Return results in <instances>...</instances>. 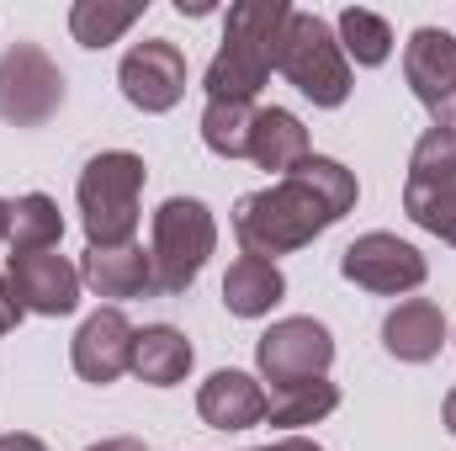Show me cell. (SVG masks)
<instances>
[{"mask_svg":"<svg viewBox=\"0 0 456 451\" xmlns=\"http://www.w3.org/2000/svg\"><path fill=\"white\" fill-rule=\"evenodd\" d=\"M281 292H287V282H281L276 260L239 255V260L228 266V276H224V308L228 314H239V319H260V314H271V308L281 303Z\"/></svg>","mask_w":456,"mask_h":451,"instance_id":"cell-18","label":"cell"},{"mask_svg":"<svg viewBox=\"0 0 456 451\" xmlns=\"http://www.w3.org/2000/svg\"><path fill=\"white\" fill-rule=\"evenodd\" d=\"M403 213L419 228H430L436 239L456 244V186H436V192H403Z\"/></svg>","mask_w":456,"mask_h":451,"instance_id":"cell-25","label":"cell"},{"mask_svg":"<svg viewBox=\"0 0 456 451\" xmlns=\"http://www.w3.org/2000/svg\"><path fill=\"white\" fill-rule=\"evenodd\" d=\"M0 239H5V202H0Z\"/></svg>","mask_w":456,"mask_h":451,"instance_id":"cell-31","label":"cell"},{"mask_svg":"<svg viewBox=\"0 0 456 451\" xmlns=\"http://www.w3.org/2000/svg\"><path fill=\"white\" fill-rule=\"evenodd\" d=\"M80 282L96 292V298H143L154 287V260L143 244H117V250H86V266H80Z\"/></svg>","mask_w":456,"mask_h":451,"instance_id":"cell-14","label":"cell"},{"mask_svg":"<svg viewBox=\"0 0 456 451\" xmlns=\"http://www.w3.org/2000/svg\"><path fill=\"white\" fill-rule=\"evenodd\" d=\"M5 287H11V298L21 303V314L64 319V314H75V303H80V266H69L59 250L11 255Z\"/></svg>","mask_w":456,"mask_h":451,"instance_id":"cell-9","label":"cell"},{"mask_svg":"<svg viewBox=\"0 0 456 451\" xmlns=\"http://www.w3.org/2000/svg\"><path fill=\"white\" fill-rule=\"evenodd\" d=\"M340 48L355 59V64L377 70V64L393 53V27H387L377 11H361V5H350V11H340Z\"/></svg>","mask_w":456,"mask_h":451,"instance_id":"cell-24","label":"cell"},{"mask_svg":"<svg viewBox=\"0 0 456 451\" xmlns=\"http://www.w3.org/2000/svg\"><path fill=\"white\" fill-rule=\"evenodd\" d=\"M213 244H218L213 213H208L197 197H170V202L154 213V244H149L154 287H149V292H154V298H181V292L202 276Z\"/></svg>","mask_w":456,"mask_h":451,"instance_id":"cell-5","label":"cell"},{"mask_svg":"<svg viewBox=\"0 0 456 451\" xmlns=\"http://www.w3.org/2000/svg\"><path fill=\"white\" fill-rule=\"evenodd\" d=\"M249 160L260 170H276V176H292L303 160H308V127L287 107H265L255 112V133H249Z\"/></svg>","mask_w":456,"mask_h":451,"instance_id":"cell-16","label":"cell"},{"mask_svg":"<svg viewBox=\"0 0 456 451\" xmlns=\"http://www.w3.org/2000/svg\"><path fill=\"white\" fill-rule=\"evenodd\" d=\"M64 107V75L37 43H11L0 59V117L11 127H43Z\"/></svg>","mask_w":456,"mask_h":451,"instance_id":"cell-6","label":"cell"},{"mask_svg":"<svg viewBox=\"0 0 456 451\" xmlns=\"http://www.w3.org/2000/svg\"><path fill=\"white\" fill-rule=\"evenodd\" d=\"M143 16V5H117V0H75L69 11V32L80 48H107L117 43L133 21Z\"/></svg>","mask_w":456,"mask_h":451,"instance_id":"cell-21","label":"cell"},{"mask_svg":"<svg viewBox=\"0 0 456 451\" xmlns=\"http://www.w3.org/2000/svg\"><path fill=\"white\" fill-rule=\"evenodd\" d=\"M64 239V218L59 202L43 192H27L16 202H5V244L11 255H32V250H53Z\"/></svg>","mask_w":456,"mask_h":451,"instance_id":"cell-19","label":"cell"},{"mask_svg":"<svg viewBox=\"0 0 456 451\" xmlns=\"http://www.w3.org/2000/svg\"><path fill=\"white\" fill-rule=\"evenodd\" d=\"M292 5L287 0H239L224 21V48L208 64V102H255L260 86L276 70V48H281V27H287Z\"/></svg>","mask_w":456,"mask_h":451,"instance_id":"cell-2","label":"cell"},{"mask_svg":"<svg viewBox=\"0 0 456 451\" xmlns=\"http://www.w3.org/2000/svg\"><path fill=\"white\" fill-rule=\"evenodd\" d=\"M403 75L436 127H456V37L441 27H419L403 48Z\"/></svg>","mask_w":456,"mask_h":451,"instance_id":"cell-10","label":"cell"},{"mask_svg":"<svg viewBox=\"0 0 456 451\" xmlns=\"http://www.w3.org/2000/svg\"><path fill=\"white\" fill-rule=\"evenodd\" d=\"M127 372L149 388H175L191 372V340L170 324H149L133 335V366Z\"/></svg>","mask_w":456,"mask_h":451,"instance_id":"cell-17","label":"cell"},{"mask_svg":"<svg viewBox=\"0 0 456 451\" xmlns=\"http://www.w3.org/2000/svg\"><path fill=\"white\" fill-rule=\"evenodd\" d=\"M446 430H452V436H456V388H452V393H446Z\"/></svg>","mask_w":456,"mask_h":451,"instance_id":"cell-30","label":"cell"},{"mask_svg":"<svg viewBox=\"0 0 456 451\" xmlns=\"http://www.w3.org/2000/svg\"><path fill=\"white\" fill-rule=\"evenodd\" d=\"M355 208V176L340 160L308 154L292 176H281L265 192L239 197L233 208V234L244 244V255L255 260H276L303 250L308 239H319L324 228H335Z\"/></svg>","mask_w":456,"mask_h":451,"instance_id":"cell-1","label":"cell"},{"mask_svg":"<svg viewBox=\"0 0 456 451\" xmlns=\"http://www.w3.org/2000/svg\"><path fill=\"white\" fill-rule=\"evenodd\" d=\"M255 361H260V377H265L276 393H287V388L314 382V377L330 372L335 340H330V330H324L319 319H281V324H271V330L260 335Z\"/></svg>","mask_w":456,"mask_h":451,"instance_id":"cell-7","label":"cell"},{"mask_svg":"<svg viewBox=\"0 0 456 451\" xmlns=\"http://www.w3.org/2000/svg\"><path fill=\"white\" fill-rule=\"evenodd\" d=\"M436 186H456V127H430L414 144L403 192H436Z\"/></svg>","mask_w":456,"mask_h":451,"instance_id":"cell-22","label":"cell"},{"mask_svg":"<svg viewBox=\"0 0 456 451\" xmlns=\"http://www.w3.org/2000/svg\"><path fill=\"white\" fill-rule=\"evenodd\" d=\"M345 282L366 287V292H382V298H398V292H414L425 282V255L414 244H403L398 234H361L355 244H345L340 255Z\"/></svg>","mask_w":456,"mask_h":451,"instance_id":"cell-8","label":"cell"},{"mask_svg":"<svg viewBox=\"0 0 456 451\" xmlns=\"http://www.w3.org/2000/svg\"><path fill=\"white\" fill-rule=\"evenodd\" d=\"M260 451H324L319 441H303V436H287V441H276V447H260Z\"/></svg>","mask_w":456,"mask_h":451,"instance_id":"cell-29","label":"cell"},{"mask_svg":"<svg viewBox=\"0 0 456 451\" xmlns=\"http://www.w3.org/2000/svg\"><path fill=\"white\" fill-rule=\"evenodd\" d=\"M276 70L287 86H297L314 107H340L350 96V64L335 37V27L314 11H292L281 27V48H276Z\"/></svg>","mask_w":456,"mask_h":451,"instance_id":"cell-4","label":"cell"},{"mask_svg":"<svg viewBox=\"0 0 456 451\" xmlns=\"http://www.w3.org/2000/svg\"><path fill=\"white\" fill-rule=\"evenodd\" d=\"M80 224L91 250L133 244L138 228V192H143V160L127 149H107L80 170Z\"/></svg>","mask_w":456,"mask_h":451,"instance_id":"cell-3","label":"cell"},{"mask_svg":"<svg viewBox=\"0 0 456 451\" xmlns=\"http://www.w3.org/2000/svg\"><path fill=\"white\" fill-rule=\"evenodd\" d=\"M197 414L213 430H249L265 420V393L249 372H213L197 393Z\"/></svg>","mask_w":456,"mask_h":451,"instance_id":"cell-13","label":"cell"},{"mask_svg":"<svg viewBox=\"0 0 456 451\" xmlns=\"http://www.w3.org/2000/svg\"><path fill=\"white\" fill-rule=\"evenodd\" d=\"M86 451H149V447L133 441V436H112V441H96V447H86Z\"/></svg>","mask_w":456,"mask_h":451,"instance_id":"cell-28","label":"cell"},{"mask_svg":"<svg viewBox=\"0 0 456 451\" xmlns=\"http://www.w3.org/2000/svg\"><path fill=\"white\" fill-rule=\"evenodd\" d=\"M0 451H48L37 436H21V430H11V436H0Z\"/></svg>","mask_w":456,"mask_h":451,"instance_id":"cell-27","label":"cell"},{"mask_svg":"<svg viewBox=\"0 0 456 451\" xmlns=\"http://www.w3.org/2000/svg\"><path fill=\"white\" fill-rule=\"evenodd\" d=\"M117 80H122V96L138 112H170L186 96V53L165 37H149V43L127 48Z\"/></svg>","mask_w":456,"mask_h":451,"instance_id":"cell-11","label":"cell"},{"mask_svg":"<svg viewBox=\"0 0 456 451\" xmlns=\"http://www.w3.org/2000/svg\"><path fill=\"white\" fill-rule=\"evenodd\" d=\"M16 319H21V303L11 298V287H5V276H0V335H11Z\"/></svg>","mask_w":456,"mask_h":451,"instance_id":"cell-26","label":"cell"},{"mask_svg":"<svg viewBox=\"0 0 456 451\" xmlns=\"http://www.w3.org/2000/svg\"><path fill=\"white\" fill-rule=\"evenodd\" d=\"M249 133H255V107L249 102H208L202 112V144L224 160L249 154Z\"/></svg>","mask_w":456,"mask_h":451,"instance_id":"cell-23","label":"cell"},{"mask_svg":"<svg viewBox=\"0 0 456 451\" xmlns=\"http://www.w3.org/2000/svg\"><path fill=\"white\" fill-rule=\"evenodd\" d=\"M335 409H340V388L324 382V377H314V382H297V388L276 393V398L265 404V425H276V430H303V425H319V420L335 414Z\"/></svg>","mask_w":456,"mask_h":451,"instance_id":"cell-20","label":"cell"},{"mask_svg":"<svg viewBox=\"0 0 456 451\" xmlns=\"http://www.w3.org/2000/svg\"><path fill=\"white\" fill-rule=\"evenodd\" d=\"M133 324L122 319V308H96L86 324H80V335L69 345V361H75V372L86 377V382H117L127 366H133Z\"/></svg>","mask_w":456,"mask_h":451,"instance_id":"cell-12","label":"cell"},{"mask_svg":"<svg viewBox=\"0 0 456 451\" xmlns=\"http://www.w3.org/2000/svg\"><path fill=\"white\" fill-rule=\"evenodd\" d=\"M382 345H387V356H398V361H436L441 345H446V319H441V308H436L430 298L398 303V308L387 314V324H382Z\"/></svg>","mask_w":456,"mask_h":451,"instance_id":"cell-15","label":"cell"}]
</instances>
